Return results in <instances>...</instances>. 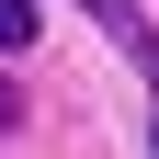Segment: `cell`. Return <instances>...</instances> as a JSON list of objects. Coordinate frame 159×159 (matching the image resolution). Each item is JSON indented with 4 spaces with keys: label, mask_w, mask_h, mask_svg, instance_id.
Here are the masks:
<instances>
[{
    "label": "cell",
    "mask_w": 159,
    "mask_h": 159,
    "mask_svg": "<svg viewBox=\"0 0 159 159\" xmlns=\"http://www.w3.org/2000/svg\"><path fill=\"white\" fill-rule=\"evenodd\" d=\"M80 11H91V23H102L114 46H125L136 68H148V91H159V34H148V11H136V0H80Z\"/></svg>",
    "instance_id": "1"
},
{
    "label": "cell",
    "mask_w": 159,
    "mask_h": 159,
    "mask_svg": "<svg viewBox=\"0 0 159 159\" xmlns=\"http://www.w3.org/2000/svg\"><path fill=\"white\" fill-rule=\"evenodd\" d=\"M34 46V0H0V57H23Z\"/></svg>",
    "instance_id": "2"
},
{
    "label": "cell",
    "mask_w": 159,
    "mask_h": 159,
    "mask_svg": "<svg viewBox=\"0 0 159 159\" xmlns=\"http://www.w3.org/2000/svg\"><path fill=\"white\" fill-rule=\"evenodd\" d=\"M11 125H23V91H11V80H0V136H11Z\"/></svg>",
    "instance_id": "3"
},
{
    "label": "cell",
    "mask_w": 159,
    "mask_h": 159,
    "mask_svg": "<svg viewBox=\"0 0 159 159\" xmlns=\"http://www.w3.org/2000/svg\"><path fill=\"white\" fill-rule=\"evenodd\" d=\"M148 148H159V125H148Z\"/></svg>",
    "instance_id": "4"
}]
</instances>
